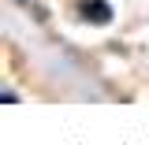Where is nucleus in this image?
Here are the masks:
<instances>
[{"label": "nucleus", "mask_w": 149, "mask_h": 145, "mask_svg": "<svg viewBox=\"0 0 149 145\" xmlns=\"http://www.w3.org/2000/svg\"><path fill=\"white\" fill-rule=\"evenodd\" d=\"M0 101H4V104H15V101H19V93H15V89H11V86H8V89L0 93Z\"/></svg>", "instance_id": "nucleus-2"}, {"label": "nucleus", "mask_w": 149, "mask_h": 145, "mask_svg": "<svg viewBox=\"0 0 149 145\" xmlns=\"http://www.w3.org/2000/svg\"><path fill=\"white\" fill-rule=\"evenodd\" d=\"M74 19L82 26L104 30L116 22V8H112V0H74Z\"/></svg>", "instance_id": "nucleus-1"}, {"label": "nucleus", "mask_w": 149, "mask_h": 145, "mask_svg": "<svg viewBox=\"0 0 149 145\" xmlns=\"http://www.w3.org/2000/svg\"><path fill=\"white\" fill-rule=\"evenodd\" d=\"M15 4H19V8H30V4H34V0H15Z\"/></svg>", "instance_id": "nucleus-3"}]
</instances>
